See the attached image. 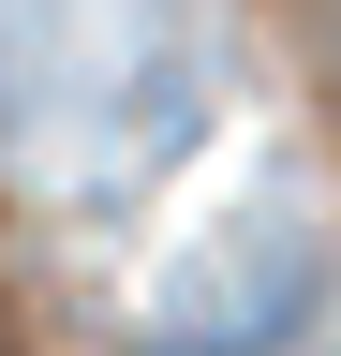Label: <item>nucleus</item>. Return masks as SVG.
Returning <instances> with one entry per match:
<instances>
[{"label":"nucleus","instance_id":"f257e3e1","mask_svg":"<svg viewBox=\"0 0 341 356\" xmlns=\"http://www.w3.org/2000/svg\"><path fill=\"white\" fill-rule=\"evenodd\" d=\"M312 297H326L312 208H297V193H252V208H223L178 252V282H163V356H252V341L312 327Z\"/></svg>","mask_w":341,"mask_h":356},{"label":"nucleus","instance_id":"f03ea898","mask_svg":"<svg viewBox=\"0 0 341 356\" xmlns=\"http://www.w3.org/2000/svg\"><path fill=\"white\" fill-rule=\"evenodd\" d=\"M0 356H30V327H15V297H0Z\"/></svg>","mask_w":341,"mask_h":356}]
</instances>
